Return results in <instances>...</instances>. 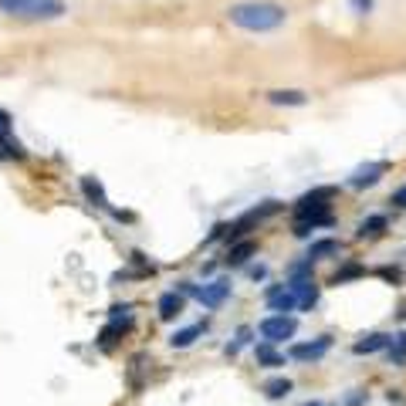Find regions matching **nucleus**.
<instances>
[{
  "mask_svg": "<svg viewBox=\"0 0 406 406\" xmlns=\"http://www.w3.org/2000/svg\"><path fill=\"white\" fill-rule=\"evenodd\" d=\"M227 21L237 24L240 31L265 34V31H278L288 21V11L282 4H271V0H250V4H234L227 11Z\"/></svg>",
  "mask_w": 406,
  "mask_h": 406,
  "instance_id": "nucleus-1",
  "label": "nucleus"
},
{
  "mask_svg": "<svg viewBox=\"0 0 406 406\" xmlns=\"http://www.w3.org/2000/svg\"><path fill=\"white\" fill-rule=\"evenodd\" d=\"M0 11L28 21H58L68 14L64 0H0Z\"/></svg>",
  "mask_w": 406,
  "mask_h": 406,
  "instance_id": "nucleus-2",
  "label": "nucleus"
},
{
  "mask_svg": "<svg viewBox=\"0 0 406 406\" xmlns=\"http://www.w3.org/2000/svg\"><path fill=\"white\" fill-rule=\"evenodd\" d=\"M257 332L265 335V342L278 345V342L291 339V335L298 332V318H291V315H267L265 322L257 325Z\"/></svg>",
  "mask_w": 406,
  "mask_h": 406,
  "instance_id": "nucleus-3",
  "label": "nucleus"
},
{
  "mask_svg": "<svg viewBox=\"0 0 406 406\" xmlns=\"http://www.w3.org/2000/svg\"><path fill=\"white\" fill-rule=\"evenodd\" d=\"M328 349H332V339L328 335H322V339H315V342H298L288 349V356L298 362H318L322 356H325Z\"/></svg>",
  "mask_w": 406,
  "mask_h": 406,
  "instance_id": "nucleus-4",
  "label": "nucleus"
},
{
  "mask_svg": "<svg viewBox=\"0 0 406 406\" xmlns=\"http://www.w3.org/2000/svg\"><path fill=\"white\" fill-rule=\"evenodd\" d=\"M267 305H271L278 315H288V312H295L298 308V298L288 284H271V288H267Z\"/></svg>",
  "mask_w": 406,
  "mask_h": 406,
  "instance_id": "nucleus-5",
  "label": "nucleus"
},
{
  "mask_svg": "<svg viewBox=\"0 0 406 406\" xmlns=\"http://www.w3.org/2000/svg\"><path fill=\"white\" fill-rule=\"evenodd\" d=\"M227 295H231V282L227 278H217V282L203 284L200 288V305H207V308H220L224 301H227Z\"/></svg>",
  "mask_w": 406,
  "mask_h": 406,
  "instance_id": "nucleus-6",
  "label": "nucleus"
},
{
  "mask_svg": "<svg viewBox=\"0 0 406 406\" xmlns=\"http://www.w3.org/2000/svg\"><path fill=\"white\" fill-rule=\"evenodd\" d=\"M390 170V163H369V166H359V170L349 176V187L356 190H366V187H376L379 183V176Z\"/></svg>",
  "mask_w": 406,
  "mask_h": 406,
  "instance_id": "nucleus-7",
  "label": "nucleus"
},
{
  "mask_svg": "<svg viewBox=\"0 0 406 406\" xmlns=\"http://www.w3.org/2000/svg\"><path fill=\"white\" fill-rule=\"evenodd\" d=\"M288 288L295 291L298 308H315V305H318V284H315L312 278H291Z\"/></svg>",
  "mask_w": 406,
  "mask_h": 406,
  "instance_id": "nucleus-8",
  "label": "nucleus"
},
{
  "mask_svg": "<svg viewBox=\"0 0 406 406\" xmlns=\"http://www.w3.org/2000/svg\"><path fill=\"white\" fill-rule=\"evenodd\" d=\"M390 345V335H383V332H369V335H362L359 342H352V352L356 356H373L379 349H386Z\"/></svg>",
  "mask_w": 406,
  "mask_h": 406,
  "instance_id": "nucleus-9",
  "label": "nucleus"
},
{
  "mask_svg": "<svg viewBox=\"0 0 406 406\" xmlns=\"http://www.w3.org/2000/svg\"><path fill=\"white\" fill-rule=\"evenodd\" d=\"M183 305H187V298L180 295V291H166V295L159 298V318H163V322H173L176 315L183 312Z\"/></svg>",
  "mask_w": 406,
  "mask_h": 406,
  "instance_id": "nucleus-10",
  "label": "nucleus"
},
{
  "mask_svg": "<svg viewBox=\"0 0 406 406\" xmlns=\"http://www.w3.org/2000/svg\"><path fill=\"white\" fill-rule=\"evenodd\" d=\"M203 332H207V322H197V325H190V328H180V332H173L170 335V345L173 349H190Z\"/></svg>",
  "mask_w": 406,
  "mask_h": 406,
  "instance_id": "nucleus-11",
  "label": "nucleus"
},
{
  "mask_svg": "<svg viewBox=\"0 0 406 406\" xmlns=\"http://www.w3.org/2000/svg\"><path fill=\"white\" fill-rule=\"evenodd\" d=\"M339 250H342V244H339V240H335V237H322V240H315V244H308V254H305V257H308V261H322V257H332V254H339Z\"/></svg>",
  "mask_w": 406,
  "mask_h": 406,
  "instance_id": "nucleus-12",
  "label": "nucleus"
},
{
  "mask_svg": "<svg viewBox=\"0 0 406 406\" xmlns=\"http://www.w3.org/2000/svg\"><path fill=\"white\" fill-rule=\"evenodd\" d=\"M267 102L271 105H305L308 95L298 92V88H274V92H267Z\"/></svg>",
  "mask_w": 406,
  "mask_h": 406,
  "instance_id": "nucleus-13",
  "label": "nucleus"
},
{
  "mask_svg": "<svg viewBox=\"0 0 406 406\" xmlns=\"http://www.w3.org/2000/svg\"><path fill=\"white\" fill-rule=\"evenodd\" d=\"M257 250V244L254 240H240V244H234V248L227 250V265L231 267H240V265H248V257Z\"/></svg>",
  "mask_w": 406,
  "mask_h": 406,
  "instance_id": "nucleus-14",
  "label": "nucleus"
},
{
  "mask_svg": "<svg viewBox=\"0 0 406 406\" xmlns=\"http://www.w3.org/2000/svg\"><path fill=\"white\" fill-rule=\"evenodd\" d=\"M81 190H85V197H88V200H92L95 207L109 210V197H105V190H102V183H98V180L85 176V180H81Z\"/></svg>",
  "mask_w": 406,
  "mask_h": 406,
  "instance_id": "nucleus-15",
  "label": "nucleus"
},
{
  "mask_svg": "<svg viewBox=\"0 0 406 406\" xmlns=\"http://www.w3.org/2000/svg\"><path fill=\"white\" fill-rule=\"evenodd\" d=\"M267 400H284L288 393H291V379H284V376H274V379H267L265 386H261Z\"/></svg>",
  "mask_w": 406,
  "mask_h": 406,
  "instance_id": "nucleus-16",
  "label": "nucleus"
},
{
  "mask_svg": "<svg viewBox=\"0 0 406 406\" xmlns=\"http://www.w3.org/2000/svg\"><path fill=\"white\" fill-rule=\"evenodd\" d=\"M254 356H257V362H261V366H267V369H278V366H284V356H282V352H274V345H271V342H261L257 349H254Z\"/></svg>",
  "mask_w": 406,
  "mask_h": 406,
  "instance_id": "nucleus-17",
  "label": "nucleus"
},
{
  "mask_svg": "<svg viewBox=\"0 0 406 406\" xmlns=\"http://www.w3.org/2000/svg\"><path fill=\"white\" fill-rule=\"evenodd\" d=\"M0 146H7V153L17 159L24 156V149H21L17 142H11V115H7V112H0Z\"/></svg>",
  "mask_w": 406,
  "mask_h": 406,
  "instance_id": "nucleus-18",
  "label": "nucleus"
},
{
  "mask_svg": "<svg viewBox=\"0 0 406 406\" xmlns=\"http://www.w3.org/2000/svg\"><path fill=\"white\" fill-rule=\"evenodd\" d=\"M390 359L393 366H406V332H396V335H390Z\"/></svg>",
  "mask_w": 406,
  "mask_h": 406,
  "instance_id": "nucleus-19",
  "label": "nucleus"
},
{
  "mask_svg": "<svg viewBox=\"0 0 406 406\" xmlns=\"http://www.w3.org/2000/svg\"><path fill=\"white\" fill-rule=\"evenodd\" d=\"M383 231H386V217H383V214H376V217H366V220H362L356 234H359V237H379Z\"/></svg>",
  "mask_w": 406,
  "mask_h": 406,
  "instance_id": "nucleus-20",
  "label": "nucleus"
},
{
  "mask_svg": "<svg viewBox=\"0 0 406 406\" xmlns=\"http://www.w3.org/2000/svg\"><path fill=\"white\" fill-rule=\"evenodd\" d=\"M132 322H112L109 328H102V335H98V345L102 349H112L115 345V335H122V328H129Z\"/></svg>",
  "mask_w": 406,
  "mask_h": 406,
  "instance_id": "nucleus-21",
  "label": "nucleus"
},
{
  "mask_svg": "<svg viewBox=\"0 0 406 406\" xmlns=\"http://www.w3.org/2000/svg\"><path fill=\"white\" fill-rule=\"evenodd\" d=\"M362 274H366V267H362V265H345L342 271H335V274H332V284L352 282V278H362Z\"/></svg>",
  "mask_w": 406,
  "mask_h": 406,
  "instance_id": "nucleus-22",
  "label": "nucleus"
},
{
  "mask_svg": "<svg viewBox=\"0 0 406 406\" xmlns=\"http://www.w3.org/2000/svg\"><path fill=\"white\" fill-rule=\"evenodd\" d=\"M349 4H352L356 14H369V11H373V0H349Z\"/></svg>",
  "mask_w": 406,
  "mask_h": 406,
  "instance_id": "nucleus-23",
  "label": "nucleus"
},
{
  "mask_svg": "<svg viewBox=\"0 0 406 406\" xmlns=\"http://www.w3.org/2000/svg\"><path fill=\"white\" fill-rule=\"evenodd\" d=\"M390 203H396V207H400V210H406V183L400 190H396V193H393V200Z\"/></svg>",
  "mask_w": 406,
  "mask_h": 406,
  "instance_id": "nucleus-24",
  "label": "nucleus"
},
{
  "mask_svg": "<svg viewBox=\"0 0 406 406\" xmlns=\"http://www.w3.org/2000/svg\"><path fill=\"white\" fill-rule=\"evenodd\" d=\"M267 274V267H250V278H254V282H257V278H265Z\"/></svg>",
  "mask_w": 406,
  "mask_h": 406,
  "instance_id": "nucleus-25",
  "label": "nucleus"
},
{
  "mask_svg": "<svg viewBox=\"0 0 406 406\" xmlns=\"http://www.w3.org/2000/svg\"><path fill=\"white\" fill-rule=\"evenodd\" d=\"M305 406H322V403H315V400H312V403H305Z\"/></svg>",
  "mask_w": 406,
  "mask_h": 406,
  "instance_id": "nucleus-26",
  "label": "nucleus"
}]
</instances>
